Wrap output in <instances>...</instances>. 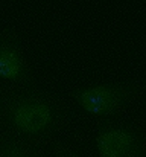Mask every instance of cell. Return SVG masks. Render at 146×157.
<instances>
[{
  "mask_svg": "<svg viewBox=\"0 0 146 157\" xmlns=\"http://www.w3.org/2000/svg\"><path fill=\"white\" fill-rule=\"evenodd\" d=\"M0 157H40V154L28 140L8 133L0 136Z\"/></svg>",
  "mask_w": 146,
  "mask_h": 157,
  "instance_id": "cell-5",
  "label": "cell"
},
{
  "mask_svg": "<svg viewBox=\"0 0 146 157\" xmlns=\"http://www.w3.org/2000/svg\"><path fill=\"white\" fill-rule=\"evenodd\" d=\"M145 90L143 81L128 78L76 87L70 92V98L87 114L107 119L116 116L125 107L139 99Z\"/></svg>",
  "mask_w": 146,
  "mask_h": 157,
  "instance_id": "cell-2",
  "label": "cell"
},
{
  "mask_svg": "<svg viewBox=\"0 0 146 157\" xmlns=\"http://www.w3.org/2000/svg\"><path fill=\"white\" fill-rule=\"evenodd\" d=\"M53 157H82L79 153L73 151L72 148L66 147V145H58L55 148V153H53Z\"/></svg>",
  "mask_w": 146,
  "mask_h": 157,
  "instance_id": "cell-6",
  "label": "cell"
},
{
  "mask_svg": "<svg viewBox=\"0 0 146 157\" xmlns=\"http://www.w3.org/2000/svg\"><path fill=\"white\" fill-rule=\"evenodd\" d=\"M69 119L64 102L52 92L31 87L12 89L0 95V121L28 142L44 140L58 133Z\"/></svg>",
  "mask_w": 146,
  "mask_h": 157,
  "instance_id": "cell-1",
  "label": "cell"
},
{
  "mask_svg": "<svg viewBox=\"0 0 146 157\" xmlns=\"http://www.w3.org/2000/svg\"><path fill=\"white\" fill-rule=\"evenodd\" d=\"M99 157H146V130L142 127L103 121L95 136Z\"/></svg>",
  "mask_w": 146,
  "mask_h": 157,
  "instance_id": "cell-3",
  "label": "cell"
},
{
  "mask_svg": "<svg viewBox=\"0 0 146 157\" xmlns=\"http://www.w3.org/2000/svg\"><path fill=\"white\" fill-rule=\"evenodd\" d=\"M0 78L20 87H31L35 82L34 70L24 55L21 37L12 26L0 31Z\"/></svg>",
  "mask_w": 146,
  "mask_h": 157,
  "instance_id": "cell-4",
  "label": "cell"
}]
</instances>
